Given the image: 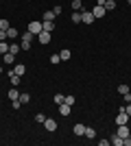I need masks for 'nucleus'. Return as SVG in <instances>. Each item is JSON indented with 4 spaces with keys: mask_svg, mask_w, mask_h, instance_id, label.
Segmentation results:
<instances>
[{
    "mask_svg": "<svg viewBox=\"0 0 131 146\" xmlns=\"http://www.w3.org/2000/svg\"><path fill=\"white\" fill-rule=\"evenodd\" d=\"M22 42H20V46H22V50H31V42H33V33L31 31H26V33H22Z\"/></svg>",
    "mask_w": 131,
    "mask_h": 146,
    "instance_id": "obj_1",
    "label": "nucleus"
},
{
    "mask_svg": "<svg viewBox=\"0 0 131 146\" xmlns=\"http://www.w3.org/2000/svg\"><path fill=\"white\" fill-rule=\"evenodd\" d=\"M29 31H31L33 35H39V33L44 31V26H42V22H37V20H35V22H29Z\"/></svg>",
    "mask_w": 131,
    "mask_h": 146,
    "instance_id": "obj_2",
    "label": "nucleus"
},
{
    "mask_svg": "<svg viewBox=\"0 0 131 146\" xmlns=\"http://www.w3.org/2000/svg\"><path fill=\"white\" fill-rule=\"evenodd\" d=\"M44 129H46L48 133H53V131H57V122L53 120V118H46V120H44Z\"/></svg>",
    "mask_w": 131,
    "mask_h": 146,
    "instance_id": "obj_3",
    "label": "nucleus"
},
{
    "mask_svg": "<svg viewBox=\"0 0 131 146\" xmlns=\"http://www.w3.org/2000/svg\"><path fill=\"white\" fill-rule=\"evenodd\" d=\"M50 37H53V35H50L48 31H42V33L37 35V39H39V44H42V46H46V44L50 42Z\"/></svg>",
    "mask_w": 131,
    "mask_h": 146,
    "instance_id": "obj_4",
    "label": "nucleus"
},
{
    "mask_svg": "<svg viewBox=\"0 0 131 146\" xmlns=\"http://www.w3.org/2000/svg\"><path fill=\"white\" fill-rule=\"evenodd\" d=\"M118 135L125 140V137H129V135H131V129L127 127V124H118Z\"/></svg>",
    "mask_w": 131,
    "mask_h": 146,
    "instance_id": "obj_5",
    "label": "nucleus"
},
{
    "mask_svg": "<svg viewBox=\"0 0 131 146\" xmlns=\"http://www.w3.org/2000/svg\"><path fill=\"white\" fill-rule=\"evenodd\" d=\"M92 13H94V18H105L107 9H105V7H100V5H96V7L92 9Z\"/></svg>",
    "mask_w": 131,
    "mask_h": 146,
    "instance_id": "obj_6",
    "label": "nucleus"
},
{
    "mask_svg": "<svg viewBox=\"0 0 131 146\" xmlns=\"http://www.w3.org/2000/svg\"><path fill=\"white\" fill-rule=\"evenodd\" d=\"M18 37H20V33H18L15 26H9V29H7V39H13V42H15Z\"/></svg>",
    "mask_w": 131,
    "mask_h": 146,
    "instance_id": "obj_7",
    "label": "nucleus"
},
{
    "mask_svg": "<svg viewBox=\"0 0 131 146\" xmlns=\"http://www.w3.org/2000/svg\"><path fill=\"white\" fill-rule=\"evenodd\" d=\"M94 13L92 11H85V9H83V22H85V24H94Z\"/></svg>",
    "mask_w": 131,
    "mask_h": 146,
    "instance_id": "obj_8",
    "label": "nucleus"
},
{
    "mask_svg": "<svg viewBox=\"0 0 131 146\" xmlns=\"http://www.w3.org/2000/svg\"><path fill=\"white\" fill-rule=\"evenodd\" d=\"M42 26H44V31L53 33V31H55V20H44V22H42Z\"/></svg>",
    "mask_w": 131,
    "mask_h": 146,
    "instance_id": "obj_9",
    "label": "nucleus"
},
{
    "mask_svg": "<svg viewBox=\"0 0 131 146\" xmlns=\"http://www.w3.org/2000/svg\"><path fill=\"white\" fill-rule=\"evenodd\" d=\"M9 79H11V83H13V85L18 87V85H20V81H22V76H20V74H15L13 70H9Z\"/></svg>",
    "mask_w": 131,
    "mask_h": 146,
    "instance_id": "obj_10",
    "label": "nucleus"
},
{
    "mask_svg": "<svg viewBox=\"0 0 131 146\" xmlns=\"http://www.w3.org/2000/svg\"><path fill=\"white\" fill-rule=\"evenodd\" d=\"M72 131H74V135H85V124H83V122H76Z\"/></svg>",
    "mask_w": 131,
    "mask_h": 146,
    "instance_id": "obj_11",
    "label": "nucleus"
},
{
    "mask_svg": "<svg viewBox=\"0 0 131 146\" xmlns=\"http://www.w3.org/2000/svg\"><path fill=\"white\" fill-rule=\"evenodd\" d=\"M70 20H72L74 24H79V22H83V11H72V15H70Z\"/></svg>",
    "mask_w": 131,
    "mask_h": 146,
    "instance_id": "obj_12",
    "label": "nucleus"
},
{
    "mask_svg": "<svg viewBox=\"0 0 131 146\" xmlns=\"http://www.w3.org/2000/svg\"><path fill=\"white\" fill-rule=\"evenodd\" d=\"M13 72H15V74H20V76H24L26 66H24V63H15V66H13Z\"/></svg>",
    "mask_w": 131,
    "mask_h": 146,
    "instance_id": "obj_13",
    "label": "nucleus"
},
{
    "mask_svg": "<svg viewBox=\"0 0 131 146\" xmlns=\"http://www.w3.org/2000/svg\"><path fill=\"white\" fill-rule=\"evenodd\" d=\"M70 111H72V107H70V105H66V103L59 105V113H61V116H70Z\"/></svg>",
    "mask_w": 131,
    "mask_h": 146,
    "instance_id": "obj_14",
    "label": "nucleus"
},
{
    "mask_svg": "<svg viewBox=\"0 0 131 146\" xmlns=\"http://www.w3.org/2000/svg\"><path fill=\"white\" fill-rule=\"evenodd\" d=\"M2 61H5L7 66H11L13 61H15V55H13V52H5V55H2Z\"/></svg>",
    "mask_w": 131,
    "mask_h": 146,
    "instance_id": "obj_15",
    "label": "nucleus"
},
{
    "mask_svg": "<svg viewBox=\"0 0 131 146\" xmlns=\"http://www.w3.org/2000/svg\"><path fill=\"white\" fill-rule=\"evenodd\" d=\"M85 137L87 140H94V137H96V129L94 127H85Z\"/></svg>",
    "mask_w": 131,
    "mask_h": 146,
    "instance_id": "obj_16",
    "label": "nucleus"
},
{
    "mask_svg": "<svg viewBox=\"0 0 131 146\" xmlns=\"http://www.w3.org/2000/svg\"><path fill=\"white\" fill-rule=\"evenodd\" d=\"M20 50H22V46H20V44H15V42H11V44H9V52H13V55H18Z\"/></svg>",
    "mask_w": 131,
    "mask_h": 146,
    "instance_id": "obj_17",
    "label": "nucleus"
},
{
    "mask_svg": "<svg viewBox=\"0 0 131 146\" xmlns=\"http://www.w3.org/2000/svg\"><path fill=\"white\" fill-rule=\"evenodd\" d=\"M9 98H11V100H20V92H18L15 85H13V90H9Z\"/></svg>",
    "mask_w": 131,
    "mask_h": 146,
    "instance_id": "obj_18",
    "label": "nucleus"
},
{
    "mask_svg": "<svg viewBox=\"0 0 131 146\" xmlns=\"http://www.w3.org/2000/svg\"><path fill=\"white\" fill-rule=\"evenodd\" d=\"M109 142H112L114 146H122V137H120L118 133H114V135H112V140H109Z\"/></svg>",
    "mask_w": 131,
    "mask_h": 146,
    "instance_id": "obj_19",
    "label": "nucleus"
},
{
    "mask_svg": "<svg viewBox=\"0 0 131 146\" xmlns=\"http://www.w3.org/2000/svg\"><path fill=\"white\" fill-rule=\"evenodd\" d=\"M83 9V0H72V11H81Z\"/></svg>",
    "mask_w": 131,
    "mask_h": 146,
    "instance_id": "obj_20",
    "label": "nucleus"
},
{
    "mask_svg": "<svg viewBox=\"0 0 131 146\" xmlns=\"http://www.w3.org/2000/svg\"><path fill=\"white\" fill-rule=\"evenodd\" d=\"M107 9V11H114V9H116V2H114V0H105V5H103Z\"/></svg>",
    "mask_w": 131,
    "mask_h": 146,
    "instance_id": "obj_21",
    "label": "nucleus"
},
{
    "mask_svg": "<svg viewBox=\"0 0 131 146\" xmlns=\"http://www.w3.org/2000/svg\"><path fill=\"white\" fill-rule=\"evenodd\" d=\"M70 55H72V52H70L68 48H66V50H61V52H59V57H61V61H68V59H70Z\"/></svg>",
    "mask_w": 131,
    "mask_h": 146,
    "instance_id": "obj_22",
    "label": "nucleus"
},
{
    "mask_svg": "<svg viewBox=\"0 0 131 146\" xmlns=\"http://www.w3.org/2000/svg\"><path fill=\"white\" fill-rule=\"evenodd\" d=\"M129 85H118V94H120V96H125V94H129Z\"/></svg>",
    "mask_w": 131,
    "mask_h": 146,
    "instance_id": "obj_23",
    "label": "nucleus"
},
{
    "mask_svg": "<svg viewBox=\"0 0 131 146\" xmlns=\"http://www.w3.org/2000/svg\"><path fill=\"white\" fill-rule=\"evenodd\" d=\"M5 52H9V44H7V42H0V55H5Z\"/></svg>",
    "mask_w": 131,
    "mask_h": 146,
    "instance_id": "obj_24",
    "label": "nucleus"
},
{
    "mask_svg": "<svg viewBox=\"0 0 131 146\" xmlns=\"http://www.w3.org/2000/svg\"><path fill=\"white\" fill-rule=\"evenodd\" d=\"M9 26H11V24H9V20H5V18L0 20V31H7Z\"/></svg>",
    "mask_w": 131,
    "mask_h": 146,
    "instance_id": "obj_25",
    "label": "nucleus"
},
{
    "mask_svg": "<svg viewBox=\"0 0 131 146\" xmlns=\"http://www.w3.org/2000/svg\"><path fill=\"white\" fill-rule=\"evenodd\" d=\"M29 100H31V96H29V94H20V103H22V105H26Z\"/></svg>",
    "mask_w": 131,
    "mask_h": 146,
    "instance_id": "obj_26",
    "label": "nucleus"
},
{
    "mask_svg": "<svg viewBox=\"0 0 131 146\" xmlns=\"http://www.w3.org/2000/svg\"><path fill=\"white\" fill-rule=\"evenodd\" d=\"M74 100H76V98L72 96V94H70V96H66V100H63V103H66V105H70V107H72V105H74Z\"/></svg>",
    "mask_w": 131,
    "mask_h": 146,
    "instance_id": "obj_27",
    "label": "nucleus"
},
{
    "mask_svg": "<svg viewBox=\"0 0 131 146\" xmlns=\"http://www.w3.org/2000/svg\"><path fill=\"white\" fill-rule=\"evenodd\" d=\"M57 15H55V11H46L44 13V20H55Z\"/></svg>",
    "mask_w": 131,
    "mask_h": 146,
    "instance_id": "obj_28",
    "label": "nucleus"
},
{
    "mask_svg": "<svg viewBox=\"0 0 131 146\" xmlns=\"http://www.w3.org/2000/svg\"><path fill=\"white\" fill-rule=\"evenodd\" d=\"M59 61H61V57H59V55H50V63H53V66H57Z\"/></svg>",
    "mask_w": 131,
    "mask_h": 146,
    "instance_id": "obj_29",
    "label": "nucleus"
},
{
    "mask_svg": "<svg viewBox=\"0 0 131 146\" xmlns=\"http://www.w3.org/2000/svg\"><path fill=\"white\" fill-rule=\"evenodd\" d=\"M63 100H66V96H61V94H55V103H57V105H61Z\"/></svg>",
    "mask_w": 131,
    "mask_h": 146,
    "instance_id": "obj_30",
    "label": "nucleus"
},
{
    "mask_svg": "<svg viewBox=\"0 0 131 146\" xmlns=\"http://www.w3.org/2000/svg\"><path fill=\"white\" fill-rule=\"evenodd\" d=\"M44 120H46V116H44V113H37V116H35V122H42V124H44Z\"/></svg>",
    "mask_w": 131,
    "mask_h": 146,
    "instance_id": "obj_31",
    "label": "nucleus"
},
{
    "mask_svg": "<svg viewBox=\"0 0 131 146\" xmlns=\"http://www.w3.org/2000/svg\"><path fill=\"white\" fill-rule=\"evenodd\" d=\"M0 42H7V31H0Z\"/></svg>",
    "mask_w": 131,
    "mask_h": 146,
    "instance_id": "obj_32",
    "label": "nucleus"
},
{
    "mask_svg": "<svg viewBox=\"0 0 131 146\" xmlns=\"http://www.w3.org/2000/svg\"><path fill=\"white\" fill-rule=\"evenodd\" d=\"M13 103V109H20V107H22V103H20V100H11Z\"/></svg>",
    "mask_w": 131,
    "mask_h": 146,
    "instance_id": "obj_33",
    "label": "nucleus"
},
{
    "mask_svg": "<svg viewBox=\"0 0 131 146\" xmlns=\"http://www.w3.org/2000/svg\"><path fill=\"white\" fill-rule=\"evenodd\" d=\"M125 111H127V116L131 118V105H125Z\"/></svg>",
    "mask_w": 131,
    "mask_h": 146,
    "instance_id": "obj_34",
    "label": "nucleus"
},
{
    "mask_svg": "<svg viewBox=\"0 0 131 146\" xmlns=\"http://www.w3.org/2000/svg\"><path fill=\"white\" fill-rule=\"evenodd\" d=\"M122 98H125V103H131V92H129V94H125Z\"/></svg>",
    "mask_w": 131,
    "mask_h": 146,
    "instance_id": "obj_35",
    "label": "nucleus"
},
{
    "mask_svg": "<svg viewBox=\"0 0 131 146\" xmlns=\"http://www.w3.org/2000/svg\"><path fill=\"white\" fill-rule=\"evenodd\" d=\"M0 74H2V66H0Z\"/></svg>",
    "mask_w": 131,
    "mask_h": 146,
    "instance_id": "obj_36",
    "label": "nucleus"
},
{
    "mask_svg": "<svg viewBox=\"0 0 131 146\" xmlns=\"http://www.w3.org/2000/svg\"><path fill=\"white\" fill-rule=\"evenodd\" d=\"M127 2H129V5H131V0H127Z\"/></svg>",
    "mask_w": 131,
    "mask_h": 146,
    "instance_id": "obj_37",
    "label": "nucleus"
}]
</instances>
